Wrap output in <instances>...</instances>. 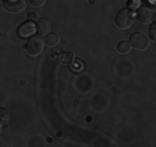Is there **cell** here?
<instances>
[{"label": "cell", "instance_id": "2e32d148", "mask_svg": "<svg viewBox=\"0 0 156 147\" xmlns=\"http://www.w3.org/2000/svg\"><path fill=\"white\" fill-rule=\"evenodd\" d=\"M3 133V125H0V135Z\"/></svg>", "mask_w": 156, "mask_h": 147}, {"label": "cell", "instance_id": "4fadbf2b", "mask_svg": "<svg viewBox=\"0 0 156 147\" xmlns=\"http://www.w3.org/2000/svg\"><path fill=\"white\" fill-rule=\"evenodd\" d=\"M71 69H72V70H75V72L83 70V63H82V62H75V63H72Z\"/></svg>", "mask_w": 156, "mask_h": 147}, {"label": "cell", "instance_id": "5b68a950", "mask_svg": "<svg viewBox=\"0 0 156 147\" xmlns=\"http://www.w3.org/2000/svg\"><path fill=\"white\" fill-rule=\"evenodd\" d=\"M3 6L7 11L12 12V14H20V12H22L27 8L25 0H4Z\"/></svg>", "mask_w": 156, "mask_h": 147}, {"label": "cell", "instance_id": "8fae6325", "mask_svg": "<svg viewBox=\"0 0 156 147\" xmlns=\"http://www.w3.org/2000/svg\"><path fill=\"white\" fill-rule=\"evenodd\" d=\"M30 6H33L35 8H41V7L46 6V3H47V0H29Z\"/></svg>", "mask_w": 156, "mask_h": 147}, {"label": "cell", "instance_id": "5bb4252c", "mask_svg": "<svg viewBox=\"0 0 156 147\" xmlns=\"http://www.w3.org/2000/svg\"><path fill=\"white\" fill-rule=\"evenodd\" d=\"M149 33H151V38H152V40H156V33H155V25H151V30H149Z\"/></svg>", "mask_w": 156, "mask_h": 147}, {"label": "cell", "instance_id": "6da1fadb", "mask_svg": "<svg viewBox=\"0 0 156 147\" xmlns=\"http://www.w3.org/2000/svg\"><path fill=\"white\" fill-rule=\"evenodd\" d=\"M134 21H136V15H134V12L130 11V10H127V8L120 10V11L118 12V15H116V18H115L116 26H118L119 29H123V30L131 28L133 24H134Z\"/></svg>", "mask_w": 156, "mask_h": 147}, {"label": "cell", "instance_id": "9c48e42d", "mask_svg": "<svg viewBox=\"0 0 156 147\" xmlns=\"http://www.w3.org/2000/svg\"><path fill=\"white\" fill-rule=\"evenodd\" d=\"M10 112L6 109V107H0V125H7L10 122Z\"/></svg>", "mask_w": 156, "mask_h": 147}, {"label": "cell", "instance_id": "ba28073f", "mask_svg": "<svg viewBox=\"0 0 156 147\" xmlns=\"http://www.w3.org/2000/svg\"><path fill=\"white\" fill-rule=\"evenodd\" d=\"M46 44L48 47H57L61 44V36L58 33H48L46 36Z\"/></svg>", "mask_w": 156, "mask_h": 147}, {"label": "cell", "instance_id": "9a60e30c", "mask_svg": "<svg viewBox=\"0 0 156 147\" xmlns=\"http://www.w3.org/2000/svg\"><path fill=\"white\" fill-rule=\"evenodd\" d=\"M29 21H39L37 12H30V14H29Z\"/></svg>", "mask_w": 156, "mask_h": 147}, {"label": "cell", "instance_id": "277c9868", "mask_svg": "<svg viewBox=\"0 0 156 147\" xmlns=\"http://www.w3.org/2000/svg\"><path fill=\"white\" fill-rule=\"evenodd\" d=\"M153 15H155V11H153L152 7L151 6H142V7H140L138 11H137L136 18L141 22V24L148 25L153 21Z\"/></svg>", "mask_w": 156, "mask_h": 147}, {"label": "cell", "instance_id": "8992f818", "mask_svg": "<svg viewBox=\"0 0 156 147\" xmlns=\"http://www.w3.org/2000/svg\"><path fill=\"white\" fill-rule=\"evenodd\" d=\"M36 32V25L35 22H32V21H27V22H24V24H21L20 26H18V36H20L21 38H28V37H32L33 35H35Z\"/></svg>", "mask_w": 156, "mask_h": 147}, {"label": "cell", "instance_id": "52a82bcc", "mask_svg": "<svg viewBox=\"0 0 156 147\" xmlns=\"http://www.w3.org/2000/svg\"><path fill=\"white\" fill-rule=\"evenodd\" d=\"M36 32L39 33V36L46 37L48 33H51V22L48 19H39L37 25H36Z\"/></svg>", "mask_w": 156, "mask_h": 147}, {"label": "cell", "instance_id": "7a4b0ae2", "mask_svg": "<svg viewBox=\"0 0 156 147\" xmlns=\"http://www.w3.org/2000/svg\"><path fill=\"white\" fill-rule=\"evenodd\" d=\"M46 41L41 36H32L27 43V52L30 56H39L44 50Z\"/></svg>", "mask_w": 156, "mask_h": 147}, {"label": "cell", "instance_id": "3957f363", "mask_svg": "<svg viewBox=\"0 0 156 147\" xmlns=\"http://www.w3.org/2000/svg\"><path fill=\"white\" fill-rule=\"evenodd\" d=\"M130 45L138 51H145L149 48V38L141 32H136L130 36Z\"/></svg>", "mask_w": 156, "mask_h": 147}, {"label": "cell", "instance_id": "e0dca14e", "mask_svg": "<svg viewBox=\"0 0 156 147\" xmlns=\"http://www.w3.org/2000/svg\"><path fill=\"white\" fill-rule=\"evenodd\" d=\"M0 2H2V0H0Z\"/></svg>", "mask_w": 156, "mask_h": 147}, {"label": "cell", "instance_id": "7c38bea8", "mask_svg": "<svg viewBox=\"0 0 156 147\" xmlns=\"http://www.w3.org/2000/svg\"><path fill=\"white\" fill-rule=\"evenodd\" d=\"M61 62H64V63H68V62H71L72 59H73V54L72 52H64L61 54Z\"/></svg>", "mask_w": 156, "mask_h": 147}, {"label": "cell", "instance_id": "30bf717a", "mask_svg": "<svg viewBox=\"0 0 156 147\" xmlns=\"http://www.w3.org/2000/svg\"><path fill=\"white\" fill-rule=\"evenodd\" d=\"M131 45H130V43H127V41H120L118 44V51L120 54H123V55H126V54H130L131 52Z\"/></svg>", "mask_w": 156, "mask_h": 147}]
</instances>
